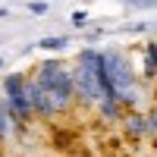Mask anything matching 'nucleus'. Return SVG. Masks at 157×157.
<instances>
[{"mask_svg": "<svg viewBox=\"0 0 157 157\" xmlns=\"http://www.w3.org/2000/svg\"><path fill=\"white\" fill-rule=\"evenodd\" d=\"M101 60H104L107 82H110V88H113V101H116V104H132V101H135V85H132V72H129L126 57L107 50V54H101Z\"/></svg>", "mask_w": 157, "mask_h": 157, "instance_id": "obj_1", "label": "nucleus"}, {"mask_svg": "<svg viewBox=\"0 0 157 157\" xmlns=\"http://www.w3.org/2000/svg\"><path fill=\"white\" fill-rule=\"evenodd\" d=\"M148 72H151V75L157 72V44L148 47Z\"/></svg>", "mask_w": 157, "mask_h": 157, "instance_id": "obj_8", "label": "nucleus"}, {"mask_svg": "<svg viewBox=\"0 0 157 157\" xmlns=\"http://www.w3.org/2000/svg\"><path fill=\"white\" fill-rule=\"evenodd\" d=\"M25 94H29V107H32V110L44 113V116L54 113V101H50V94L35 82V78H32V82H25Z\"/></svg>", "mask_w": 157, "mask_h": 157, "instance_id": "obj_5", "label": "nucleus"}, {"mask_svg": "<svg viewBox=\"0 0 157 157\" xmlns=\"http://www.w3.org/2000/svg\"><path fill=\"white\" fill-rule=\"evenodd\" d=\"M0 66H3V60H0Z\"/></svg>", "mask_w": 157, "mask_h": 157, "instance_id": "obj_12", "label": "nucleus"}, {"mask_svg": "<svg viewBox=\"0 0 157 157\" xmlns=\"http://www.w3.org/2000/svg\"><path fill=\"white\" fill-rule=\"evenodd\" d=\"M72 88H78L88 101H104V94H101V54L98 50H82L78 69L72 75Z\"/></svg>", "mask_w": 157, "mask_h": 157, "instance_id": "obj_3", "label": "nucleus"}, {"mask_svg": "<svg viewBox=\"0 0 157 157\" xmlns=\"http://www.w3.org/2000/svg\"><path fill=\"white\" fill-rule=\"evenodd\" d=\"M66 44H69L66 38H44V41H41V47H44V50H63Z\"/></svg>", "mask_w": 157, "mask_h": 157, "instance_id": "obj_7", "label": "nucleus"}, {"mask_svg": "<svg viewBox=\"0 0 157 157\" xmlns=\"http://www.w3.org/2000/svg\"><path fill=\"white\" fill-rule=\"evenodd\" d=\"M72 25H75V29H82V25H88V16H85L82 10H78V13H72Z\"/></svg>", "mask_w": 157, "mask_h": 157, "instance_id": "obj_9", "label": "nucleus"}, {"mask_svg": "<svg viewBox=\"0 0 157 157\" xmlns=\"http://www.w3.org/2000/svg\"><path fill=\"white\" fill-rule=\"evenodd\" d=\"M35 82L50 94L54 110H63V107L69 104V98H72V75L63 69V66H57V63H44V66L38 69V78H35Z\"/></svg>", "mask_w": 157, "mask_h": 157, "instance_id": "obj_2", "label": "nucleus"}, {"mask_svg": "<svg viewBox=\"0 0 157 157\" xmlns=\"http://www.w3.org/2000/svg\"><path fill=\"white\" fill-rule=\"evenodd\" d=\"M3 104H6V116L13 126H25L32 116V107H29V94H25V78L22 75H6L3 82Z\"/></svg>", "mask_w": 157, "mask_h": 157, "instance_id": "obj_4", "label": "nucleus"}, {"mask_svg": "<svg viewBox=\"0 0 157 157\" xmlns=\"http://www.w3.org/2000/svg\"><path fill=\"white\" fill-rule=\"evenodd\" d=\"M148 129H157V113H151V116H148Z\"/></svg>", "mask_w": 157, "mask_h": 157, "instance_id": "obj_10", "label": "nucleus"}, {"mask_svg": "<svg viewBox=\"0 0 157 157\" xmlns=\"http://www.w3.org/2000/svg\"><path fill=\"white\" fill-rule=\"evenodd\" d=\"M10 116H6V104H3V98H0V138H6L10 135Z\"/></svg>", "mask_w": 157, "mask_h": 157, "instance_id": "obj_6", "label": "nucleus"}, {"mask_svg": "<svg viewBox=\"0 0 157 157\" xmlns=\"http://www.w3.org/2000/svg\"><path fill=\"white\" fill-rule=\"evenodd\" d=\"M6 16H10V13H6V10H3V6H0V19H6Z\"/></svg>", "mask_w": 157, "mask_h": 157, "instance_id": "obj_11", "label": "nucleus"}]
</instances>
